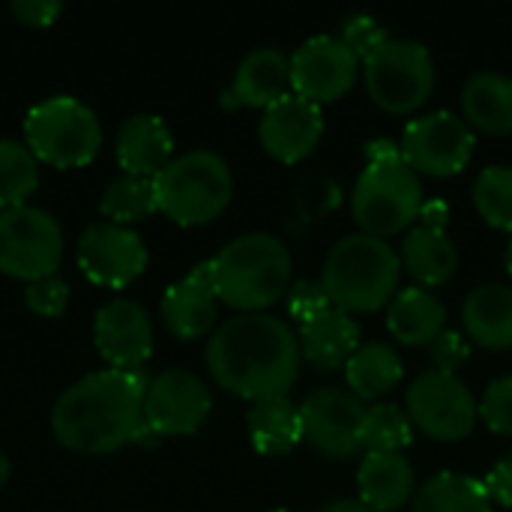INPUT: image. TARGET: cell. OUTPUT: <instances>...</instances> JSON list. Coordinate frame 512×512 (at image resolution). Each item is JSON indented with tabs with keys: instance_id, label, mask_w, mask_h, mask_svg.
I'll return each mask as SVG.
<instances>
[{
	"instance_id": "33",
	"label": "cell",
	"mask_w": 512,
	"mask_h": 512,
	"mask_svg": "<svg viewBox=\"0 0 512 512\" xmlns=\"http://www.w3.org/2000/svg\"><path fill=\"white\" fill-rule=\"evenodd\" d=\"M474 207L492 228L512 234V165H489L477 174Z\"/></svg>"
},
{
	"instance_id": "11",
	"label": "cell",
	"mask_w": 512,
	"mask_h": 512,
	"mask_svg": "<svg viewBox=\"0 0 512 512\" xmlns=\"http://www.w3.org/2000/svg\"><path fill=\"white\" fill-rule=\"evenodd\" d=\"M399 147L411 171L429 177H453L471 162L477 135L462 114L429 111L405 126Z\"/></svg>"
},
{
	"instance_id": "8",
	"label": "cell",
	"mask_w": 512,
	"mask_h": 512,
	"mask_svg": "<svg viewBox=\"0 0 512 512\" xmlns=\"http://www.w3.org/2000/svg\"><path fill=\"white\" fill-rule=\"evenodd\" d=\"M363 81L378 108L390 114H411L435 90L432 51L417 39L390 36L363 60Z\"/></svg>"
},
{
	"instance_id": "37",
	"label": "cell",
	"mask_w": 512,
	"mask_h": 512,
	"mask_svg": "<svg viewBox=\"0 0 512 512\" xmlns=\"http://www.w3.org/2000/svg\"><path fill=\"white\" fill-rule=\"evenodd\" d=\"M327 309H333V303H330V294H327L321 279H297V282H291V288H288V312H291L294 321L306 324V321L318 318Z\"/></svg>"
},
{
	"instance_id": "17",
	"label": "cell",
	"mask_w": 512,
	"mask_h": 512,
	"mask_svg": "<svg viewBox=\"0 0 512 512\" xmlns=\"http://www.w3.org/2000/svg\"><path fill=\"white\" fill-rule=\"evenodd\" d=\"M321 135H324L321 105H315L297 93H285L279 102L264 108L261 123H258L261 147L285 165L306 159L318 147Z\"/></svg>"
},
{
	"instance_id": "20",
	"label": "cell",
	"mask_w": 512,
	"mask_h": 512,
	"mask_svg": "<svg viewBox=\"0 0 512 512\" xmlns=\"http://www.w3.org/2000/svg\"><path fill=\"white\" fill-rule=\"evenodd\" d=\"M285 93H291V57L279 48H255L249 51L231 81L228 105L246 108H270Z\"/></svg>"
},
{
	"instance_id": "30",
	"label": "cell",
	"mask_w": 512,
	"mask_h": 512,
	"mask_svg": "<svg viewBox=\"0 0 512 512\" xmlns=\"http://www.w3.org/2000/svg\"><path fill=\"white\" fill-rule=\"evenodd\" d=\"M156 210H159V198H156V183L150 177L120 174L105 186L99 198V213L108 216V222L126 225V228L132 222L153 216Z\"/></svg>"
},
{
	"instance_id": "28",
	"label": "cell",
	"mask_w": 512,
	"mask_h": 512,
	"mask_svg": "<svg viewBox=\"0 0 512 512\" xmlns=\"http://www.w3.org/2000/svg\"><path fill=\"white\" fill-rule=\"evenodd\" d=\"M402 378H405L402 357L387 342H366L345 363L348 390L363 402L390 396L402 384Z\"/></svg>"
},
{
	"instance_id": "36",
	"label": "cell",
	"mask_w": 512,
	"mask_h": 512,
	"mask_svg": "<svg viewBox=\"0 0 512 512\" xmlns=\"http://www.w3.org/2000/svg\"><path fill=\"white\" fill-rule=\"evenodd\" d=\"M24 306L39 318H60L69 306V285L60 276L36 279L24 288Z\"/></svg>"
},
{
	"instance_id": "31",
	"label": "cell",
	"mask_w": 512,
	"mask_h": 512,
	"mask_svg": "<svg viewBox=\"0 0 512 512\" xmlns=\"http://www.w3.org/2000/svg\"><path fill=\"white\" fill-rule=\"evenodd\" d=\"M39 186V159L27 144L0 138V210L24 207Z\"/></svg>"
},
{
	"instance_id": "29",
	"label": "cell",
	"mask_w": 512,
	"mask_h": 512,
	"mask_svg": "<svg viewBox=\"0 0 512 512\" xmlns=\"http://www.w3.org/2000/svg\"><path fill=\"white\" fill-rule=\"evenodd\" d=\"M411 512H492V498L483 480L459 471H441L417 489Z\"/></svg>"
},
{
	"instance_id": "27",
	"label": "cell",
	"mask_w": 512,
	"mask_h": 512,
	"mask_svg": "<svg viewBox=\"0 0 512 512\" xmlns=\"http://www.w3.org/2000/svg\"><path fill=\"white\" fill-rule=\"evenodd\" d=\"M246 432L261 456H288L303 441L300 405H294L288 396L252 402L246 414Z\"/></svg>"
},
{
	"instance_id": "2",
	"label": "cell",
	"mask_w": 512,
	"mask_h": 512,
	"mask_svg": "<svg viewBox=\"0 0 512 512\" xmlns=\"http://www.w3.org/2000/svg\"><path fill=\"white\" fill-rule=\"evenodd\" d=\"M297 333L276 315H237L213 330L207 342V369L213 381L249 402L288 396L300 375Z\"/></svg>"
},
{
	"instance_id": "23",
	"label": "cell",
	"mask_w": 512,
	"mask_h": 512,
	"mask_svg": "<svg viewBox=\"0 0 512 512\" xmlns=\"http://www.w3.org/2000/svg\"><path fill=\"white\" fill-rule=\"evenodd\" d=\"M387 330L402 345L429 348L447 330V309L423 285L402 288L387 306Z\"/></svg>"
},
{
	"instance_id": "10",
	"label": "cell",
	"mask_w": 512,
	"mask_h": 512,
	"mask_svg": "<svg viewBox=\"0 0 512 512\" xmlns=\"http://www.w3.org/2000/svg\"><path fill=\"white\" fill-rule=\"evenodd\" d=\"M405 408L417 432L432 441L453 444L474 432L480 411L474 393L462 384L459 375L426 369L420 372L405 393Z\"/></svg>"
},
{
	"instance_id": "24",
	"label": "cell",
	"mask_w": 512,
	"mask_h": 512,
	"mask_svg": "<svg viewBox=\"0 0 512 512\" xmlns=\"http://www.w3.org/2000/svg\"><path fill=\"white\" fill-rule=\"evenodd\" d=\"M462 324L474 345L486 351L512 348V288L501 282L477 285L462 303Z\"/></svg>"
},
{
	"instance_id": "13",
	"label": "cell",
	"mask_w": 512,
	"mask_h": 512,
	"mask_svg": "<svg viewBox=\"0 0 512 512\" xmlns=\"http://www.w3.org/2000/svg\"><path fill=\"white\" fill-rule=\"evenodd\" d=\"M210 408H213L210 387L186 369H168L147 381L144 426L156 438L195 435L210 417Z\"/></svg>"
},
{
	"instance_id": "44",
	"label": "cell",
	"mask_w": 512,
	"mask_h": 512,
	"mask_svg": "<svg viewBox=\"0 0 512 512\" xmlns=\"http://www.w3.org/2000/svg\"><path fill=\"white\" fill-rule=\"evenodd\" d=\"M9 474H12V465H9V459L0 453V489L6 486V480H9Z\"/></svg>"
},
{
	"instance_id": "38",
	"label": "cell",
	"mask_w": 512,
	"mask_h": 512,
	"mask_svg": "<svg viewBox=\"0 0 512 512\" xmlns=\"http://www.w3.org/2000/svg\"><path fill=\"white\" fill-rule=\"evenodd\" d=\"M429 351H432L435 369L450 372V375H456V372L468 363V357H471V345H468V339H465L459 330H444V333L429 345Z\"/></svg>"
},
{
	"instance_id": "3",
	"label": "cell",
	"mask_w": 512,
	"mask_h": 512,
	"mask_svg": "<svg viewBox=\"0 0 512 512\" xmlns=\"http://www.w3.org/2000/svg\"><path fill=\"white\" fill-rule=\"evenodd\" d=\"M207 264L219 300L243 315L270 309L291 288V252L267 231L234 237Z\"/></svg>"
},
{
	"instance_id": "22",
	"label": "cell",
	"mask_w": 512,
	"mask_h": 512,
	"mask_svg": "<svg viewBox=\"0 0 512 512\" xmlns=\"http://www.w3.org/2000/svg\"><path fill=\"white\" fill-rule=\"evenodd\" d=\"M357 489L360 501H366L372 510H402L417 495L414 465L402 453H366L357 468Z\"/></svg>"
},
{
	"instance_id": "7",
	"label": "cell",
	"mask_w": 512,
	"mask_h": 512,
	"mask_svg": "<svg viewBox=\"0 0 512 512\" xmlns=\"http://www.w3.org/2000/svg\"><path fill=\"white\" fill-rule=\"evenodd\" d=\"M423 207V183L420 174L399 162H366L354 189H351V213L363 234L393 237L405 231Z\"/></svg>"
},
{
	"instance_id": "19",
	"label": "cell",
	"mask_w": 512,
	"mask_h": 512,
	"mask_svg": "<svg viewBox=\"0 0 512 512\" xmlns=\"http://www.w3.org/2000/svg\"><path fill=\"white\" fill-rule=\"evenodd\" d=\"M114 153L123 174L156 180L174 159V135L159 114H132L117 129Z\"/></svg>"
},
{
	"instance_id": "25",
	"label": "cell",
	"mask_w": 512,
	"mask_h": 512,
	"mask_svg": "<svg viewBox=\"0 0 512 512\" xmlns=\"http://www.w3.org/2000/svg\"><path fill=\"white\" fill-rule=\"evenodd\" d=\"M399 258H402V270H408L414 282L429 291L450 282L459 270V249L444 228H426V225L411 228L402 240Z\"/></svg>"
},
{
	"instance_id": "35",
	"label": "cell",
	"mask_w": 512,
	"mask_h": 512,
	"mask_svg": "<svg viewBox=\"0 0 512 512\" xmlns=\"http://www.w3.org/2000/svg\"><path fill=\"white\" fill-rule=\"evenodd\" d=\"M480 420L495 435H512V375L495 378L477 402Z\"/></svg>"
},
{
	"instance_id": "39",
	"label": "cell",
	"mask_w": 512,
	"mask_h": 512,
	"mask_svg": "<svg viewBox=\"0 0 512 512\" xmlns=\"http://www.w3.org/2000/svg\"><path fill=\"white\" fill-rule=\"evenodd\" d=\"M60 12H63L60 0H15L12 3V15L27 27H51Z\"/></svg>"
},
{
	"instance_id": "45",
	"label": "cell",
	"mask_w": 512,
	"mask_h": 512,
	"mask_svg": "<svg viewBox=\"0 0 512 512\" xmlns=\"http://www.w3.org/2000/svg\"><path fill=\"white\" fill-rule=\"evenodd\" d=\"M504 264H507V273L512 276V240L510 246H507V252H504Z\"/></svg>"
},
{
	"instance_id": "40",
	"label": "cell",
	"mask_w": 512,
	"mask_h": 512,
	"mask_svg": "<svg viewBox=\"0 0 512 512\" xmlns=\"http://www.w3.org/2000/svg\"><path fill=\"white\" fill-rule=\"evenodd\" d=\"M483 486H486V492H489V498H492L495 504L510 507L512 510V453L501 456V459L492 465V471L486 474Z\"/></svg>"
},
{
	"instance_id": "21",
	"label": "cell",
	"mask_w": 512,
	"mask_h": 512,
	"mask_svg": "<svg viewBox=\"0 0 512 512\" xmlns=\"http://www.w3.org/2000/svg\"><path fill=\"white\" fill-rule=\"evenodd\" d=\"M297 342H300L303 360L312 369L333 372V369H342L351 360V354L360 348V327H357L354 315L333 306V309L321 312L318 318L300 324Z\"/></svg>"
},
{
	"instance_id": "1",
	"label": "cell",
	"mask_w": 512,
	"mask_h": 512,
	"mask_svg": "<svg viewBox=\"0 0 512 512\" xmlns=\"http://www.w3.org/2000/svg\"><path fill=\"white\" fill-rule=\"evenodd\" d=\"M147 381L141 372L102 369L75 381L51 408L54 438L84 456H105L126 444H147L156 435L144 426V393Z\"/></svg>"
},
{
	"instance_id": "32",
	"label": "cell",
	"mask_w": 512,
	"mask_h": 512,
	"mask_svg": "<svg viewBox=\"0 0 512 512\" xmlns=\"http://www.w3.org/2000/svg\"><path fill=\"white\" fill-rule=\"evenodd\" d=\"M414 423L408 411L390 402H378L366 411L363 444L369 453H402L414 441Z\"/></svg>"
},
{
	"instance_id": "15",
	"label": "cell",
	"mask_w": 512,
	"mask_h": 512,
	"mask_svg": "<svg viewBox=\"0 0 512 512\" xmlns=\"http://www.w3.org/2000/svg\"><path fill=\"white\" fill-rule=\"evenodd\" d=\"M75 258L81 273L102 288H126L135 282L147 267V246L144 240L114 222H96L84 228L75 246Z\"/></svg>"
},
{
	"instance_id": "9",
	"label": "cell",
	"mask_w": 512,
	"mask_h": 512,
	"mask_svg": "<svg viewBox=\"0 0 512 512\" xmlns=\"http://www.w3.org/2000/svg\"><path fill=\"white\" fill-rule=\"evenodd\" d=\"M63 261V228L42 207L0 210V273L36 282L57 276Z\"/></svg>"
},
{
	"instance_id": "18",
	"label": "cell",
	"mask_w": 512,
	"mask_h": 512,
	"mask_svg": "<svg viewBox=\"0 0 512 512\" xmlns=\"http://www.w3.org/2000/svg\"><path fill=\"white\" fill-rule=\"evenodd\" d=\"M219 303L222 300L216 294L210 264L204 261L165 291V297H162L165 327L171 330V336H177L183 342L201 339L213 330V324L219 318Z\"/></svg>"
},
{
	"instance_id": "6",
	"label": "cell",
	"mask_w": 512,
	"mask_h": 512,
	"mask_svg": "<svg viewBox=\"0 0 512 512\" xmlns=\"http://www.w3.org/2000/svg\"><path fill=\"white\" fill-rule=\"evenodd\" d=\"M102 123L90 105L75 96H51L27 111L24 144L51 168H81L102 147Z\"/></svg>"
},
{
	"instance_id": "4",
	"label": "cell",
	"mask_w": 512,
	"mask_h": 512,
	"mask_svg": "<svg viewBox=\"0 0 512 512\" xmlns=\"http://www.w3.org/2000/svg\"><path fill=\"white\" fill-rule=\"evenodd\" d=\"M402 276V258L384 237L345 234L327 252L321 282L330 303L348 315H372L390 306Z\"/></svg>"
},
{
	"instance_id": "46",
	"label": "cell",
	"mask_w": 512,
	"mask_h": 512,
	"mask_svg": "<svg viewBox=\"0 0 512 512\" xmlns=\"http://www.w3.org/2000/svg\"><path fill=\"white\" fill-rule=\"evenodd\" d=\"M270 512H294V510H270Z\"/></svg>"
},
{
	"instance_id": "12",
	"label": "cell",
	"mask_w": 512,
	"mask_h": 512,
	"mask_svg": "<svg viewBox=\"0 0 512 512\" xmlns=\"http://www.w3.org/2000/svg\"><path fill=\"white\" fill-rule=\"evenodd\" d=\"M366 402L357 399L348 387H321L300 402L303 441H309L327 459H351L363 444Z\"/></svg>"
},
{
	"instance_id": "42",
	"label": "cell",
	"mask_w": 512,
	"mask_h": 512,
	"mask_svg": "<svg viewBox=\"0 0 512 512\" xmlns=\"http://www.w3.org/2000/svg\"><path fill=\"white\" fill-rule=\"evenodd\" d=\"M420 225L426 228H444L447 231V222H450V204L441 201V198H423V207H420Z\"/></svg>"
},
{
	"instance_id": "41",
	"label": "cell",
	"mask_w": 512,
	"mask_h": 512,
	"mask_svg": "<svg viewBox=\"0 0 512 512\" xmlns=\"http://www.w3.org/2000/svg\"><path fill=\"white\" fill-rule=\"evenodd\" d=\"M363 153L369 162H399L402 159V147L393 138H372V141H366Z\"/></svg>"
},
{
	"instance_id": "14",
	"label": "cell",
	"mask_w": 512,
	"mask_h": 512,
	"mask_svg": "<svg viewBox=\"0 0 512 512\" xmlns=\"http://www.w3.org/2000/svg\"><path fill=\"white\" fill-rule=\"evenodd\" d=\"M360 75V57L330 33L309 36L291 54V93L324 105L342 99Z\"/></svg>"
},
{
	"instance_id": "26",
	"label": "cell",
	"mask_w": 512,
	"mask_h": 512,
	"mask_svg": "<svg viewBox=\"0 0 512 512\" xmlns=\"http://www.w3.org/2000/svg\"><path fill=\"white\" fill-rule=\"evenodd\" d=\"M462 117L486 135H512V78L504 72H474L462 84Z\"/></svg>"
},
{
	"instance_id": "43",
	"label": "cell",
	"mask_w": 512,
	"mask_h": 512,
	"mask_svg": "<svg viewBox=\"0 0 512 512\" xmlns=\"http://www.w3.org/2000/svg\"><path fill=\"white\" fill-rule=\"evenodd\" d=\"M318 512H378L372 510L366 501H360V498H339V501H330V504H324Z\"/></svg>"
},
{
	"instance_id": "16",
	"label": "cell",
	"mask_w": 512,
	"mask_h": 512,
	"mask_svg": "<svg viewBox=\"0 0 512 512\" xmlns=\"http://www.w3.org/2000/svg\"><path fill=\"white\" fill-rule=\"evenodd\" d=\"M93 342L108 369L138 372L153 354V321L135 300H111L93 318Z\"/></svg>"
},
{
	"instance_id": "5",
	"label": "cell",
	"mask_w": 512,
	"mask_h": 512,
	"mask_svg": "<svg viewBox=\"0 0 512 512\" xmlns=\"http://www.w3.org/2000/svg\"><path fill=\"white\" fill-rule=\"evenodd\" d=\"M159 213L177 225H207L225 213L234 195V174L213 150H189L174 156L153 180Z\"/></svg>"
},
{
	"instance_id": "34",
	"label": "cell",
	"mask_w": 512,
	"mask_h": 512,
	"mask_svg": "<svg viewBox=\"0 0 512 512\" xmlns=\"http://www.w3.org/2000/svg\"><path fill=\"white\" fill-rule=\"evenodd\" d=\"M339 39H342V42L360 57V63H363L366 57H372V54L390 39V33L384 30V24H381L375 15H369V12H351V15L342 18Z\"/></svg>"
}]
</instances>
